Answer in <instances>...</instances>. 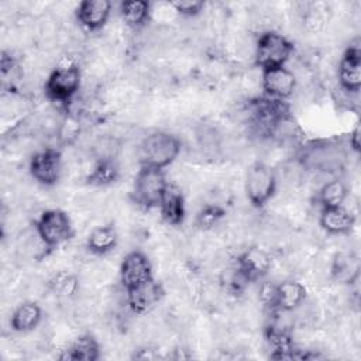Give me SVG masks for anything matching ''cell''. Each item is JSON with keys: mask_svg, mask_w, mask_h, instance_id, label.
Here are the masks:
<instances>
[{"mask_svg": "<svg viewBox=\"0 0 361 361\" xmlns=\"http://www.w3.org/2000/svg\"><path fill=\"white\" fill-rule=\"evenodd\" d=\"M224 216H226V210L221 206L209 203V204H204L197 212L195 223L200 230H210L214 226H217Z\"/></svg>", "mask_w": 361, "mask_h": 361, "instance_id": "24", "label": "cell"}, {"mask_svg": "<svg viewBox=\"0 0 361 361\" xmlns=\"http://www.w3.org/2000/svg\"><path fill=\"white\" fill-rule=\"evenodd\" d=\"M348 196V188L345 182L340 178H334L323 183L317 192V202L320 207H334L343 206Z\"/></svg>", "mask_w": 361, "mask_h": 361, "instance_id": "23", "label": "cell"}, {"mask_svg": "<svg viewBox=\"0 0 361 361\" xmlns=\"http://www.w3.org/2000/svg\"><path fill=\"white\" fill-rule=\"evenodd\" d=\"M293 42L281 32L268 30L259 34L255 42L254 63L262 71L286 66L293 54Z\"/></svg>", "mask_w": 361, "mask_h": 361, "instance_id": "2", "label": "cell"}, {"mask_svg": "<svg viewBox=\"0 0 361 361\" xmlns=\"http://www.w3.org/2000/svg\"><path fill=\"white\" fill-rule=\"evenodd\" d=\"M120 176V166L114 157H99L86 180L94 186H109Z\"/></svg>", "mask_w": 361, "mask_h": 361, "instance_id": "22", "label": "cell"}, {"mask_svg": "<svg viewBox=\"0 0 361 361\" xmlns=\"http://www.w3.org/2000/svg\"><path fill=\"white\" fill-rule=\"evenodd\" d=\"M102 350L99 341L92 334H82L72 341L59 355L65 361H97Z\"/></svg>", "mask_w": 361, "mask_h": 361, "instance_id": "19", "label": "cell"}, {"mask_svg": "<svg viewBox=\"0 0 361 361\" xmlns=\"http://www.w3.org/2000/svg\"><path fill=\"white\" fill-rule=\"evenodd\" d=\"M169 6L183 17H195L203 11L204 1H202V0H176V1H171Z\"/></svg>", "mask_w": 361, "mask_h": 361, "instance_id": "26", "label": "cell"}, {"mask_svg": "<svg viewBox=\"0 0 361 361\" xmlns=\"http://www.w3.org/2000/svg\"><path fill=\"white\" fill-rule=\"evenodd\" d=\"M338 85L353 94L361 89V48L358 44L350 45L338 62Z\"/></svg>", "mask_w": 361, "mask_h": 361, "instance_id": "12", "label": "cell"}, {"mask_svg": "<svg viewBox=\"0 0 361 361\" xmlns=\"http://www.w3.org/2000/svg\"><path fill=\"white\" fill-rule=\"evenodd\" d=\"M51 288L59 299H71L79 290V279L75 275H58L51 282Z\"/></svg>", "mask_w": 361, "mask_h": 361, "instance_id": "25", "label": "cell"}, {"mask_svg": "<svg viewBox=\"0 0 361 361\" xmlns=\"http://www.w3.org/2000/svg\"><path fill=\"white\" fill-rule=\"evenodd\" d=\"M42 320V309L34 300H24L13 310L10 327L17 333H30L38 327Z\"/></svg>", "mask_w": 361, "mask_h": 361, "instance_id": "18", "label": "cell"}, {"mask_svg": "<svg viewBox=\"0 0 361 361\" xmlns=\"http://www.w3.org/2000/svg\"><path fill=\"white\" fill-rule=\"evenodd\" d=\"M111 8L113 4L109 0H83L78 4L75 17L85 30L94 32L106 25Z\"/></svg>", "mask_w": 361, "mask_h": 361, "instance_id": "14", "label": "cell"}, {"mask_svg": "<svg viewBox=\"0 0 361 361\" xmlns=\"http://www.w3.org/2000/svg\"><path fill=\"white\" fill-rule=\"evenodd\" d=\"M168 183L162 169L140 165L130 193L131 200L145 210L158 207Z\"/></svg>", "mask_w": 361, "mask_h": 361, "instance_id": "4", "label": "cell"}, {"mask_svg": "<svg viewBox=\"0 0 361 361\" xmlns=\"http://www.w3.org/2000/svg\"><path fill=\"white\" fill-rule=\"evenodd\" d=\"M296 76L286 66L272 68L261 72V86L269 99H289L296 89Z\"/></svg>", "mask_w": 361, "mask_h": 361, "instance_id": "11", "label": "cell"}, {"mask_svg": "<svg viewBox=\"0 0 361 361\" xmlns=\"http://www.w3.org/2000/svg\"><path fill=\"white\" fill-rule=\"evenodd\" d=\"M159 213L162 220L169 226H179L186 216L185 197L176 185L168 183L159 202Z\"/></svg>", "mask_w": 361, "mask_h": 361, "instance_id": "16", "label": "cell"}, {"mask_svg": "<svg viewBox=\"0 0 361 361\" xmlns=\"http://www.w3.org/2000/svg\"><path fill=\"white\" fill-rule=\"evenodd\" d=\"M306 296L307 290L303 283L293 279H285L272 285L268 307L271 312L290 313L305 303Z\"/></svg>", "mask_w": 361, "mask_h": 361, "instance_id": "8", "label": "cell"}, {"mask_svg": "<svg viewBox=\"0 0 361 361\" xmlns=\"http://www.w3.org/2000/svg\"><path fill=\"white\" fill-rule=\"evenodd\" d=\"M272 267L271 255L258 245H251L241 251L235 259V269L247 283L261 281Z\"/></svg>", "mask_w": 361, "mask_h": 361, "instance_id": "9", "label": "cell"}, {"mask_svg": "<svg viewBox=\"0 0 361 361\" xmlns=\"http://www.w3.org/2000/svg\"><path fill=\"white\" fill-rule=\"evenodd\" d=\"M278 179L275 171L262 161L252 162L245 173V193L250 203L262 209L275 195Z\"/></svg>", "mask_w": 361, "mask_h": 361, "instance_id": "6", "label": "cell"}, {"mask_svg": "<svg viewBox=\"0 0 361 361\" xmlns=\"http://www.w3.org/2000/svg\"><path fill=\"white\" fill-rule=\"evenodd\" d=\"M117 241H118V235L114 226L103 224V226L94 227L90 231L86 240V247L94 255H104L116 248Z\"/></svg>", "mask_w": 361, "mask_h": 361, "instance_id": "20", "label": "cell"}, {"mask_svg": "<svg viewBox=\"0 0 361 361\" xmlns=\"http://www.w3.org/2000/svg\"><path fill=\"white\" fill-rule=\"evenodd\" d=\"M360 259L354 252L340 251L333 257L330 275L338 283L353 285L360 278Z\"/></svg>", "mask_w": 361, "mask_h": 361, "instance_id": "17", "label": "cell"}, {"mask_svg": "<svg viewBox=\"0 0 361 361\" xmlns=\"http://www.w3.org/2000/svg\"><path fill=\"white\" fill-rule=\"evenodd\" d=\"M30 175L42 186H54L62 175V155L56 148L47 147L37 151L28 164Z\"/></svg>", "mask_w": 361, "mask_h": 361, "instance_id": "7", "label": "cell"}, {"mask_svg": "<svg viewBox=\"0 0 361 361\" xmlns=\"http://www.w3.org/2000/svg\"><path fill=\"white\" fill-rule=\"evenodd\" d=\"M120 14L130 28L140 30L145 27L151 18V3L145 0L121 1Z\"/></svg>", "mask_w": 361, "mask_h": 361, "instance_id": "21", "label": "cell"}, {"mask_svg": "<svg viewBox=\"0 0 361 361\" xmlns=\"http://www.w3.org/2000/svg\"><path fill=\"white\" fill-rule=\"evenodd\" d=\"M350 147L353 151H360V127L355 126V128L350 133Z\"/></svg>", "mask_w": 361, "mask_h": 361, "instance_id": "27", "label": "cell"}, {"mask_svg": "<svg viewBox=\"0 0 361 361\" xmlns=\"http://www.w3.org/2000/svg\"><path fill=\"white\" fill-rule=\"evenodd\" d=\"M34 228L48 251L68 243L75 234L69 214L61 209L44 210L35 220Z\"/></svg>", "mask_w": 361, "mask_h": 361, "instance_id": "3", "label": "cell"}, {"mask_svg": "<svg viewBox=\"0 0 361 361\" xmlns=\"http://www.w3.org/2000/svg\"><path fill=\"white\" fill-rule=\"evenodd\" d=\"M152 278V265L142 251L133 250L124 255L120 264V282L124 290L133 289Z\"/></svg>", "mask_w": 361, "mask_h": 361, "instance_id": "10", "label": "cell"}, {"mask_svg": "<svg viewBox=\"0 0 361 361\" xmlns=\"http://www.w3.org/2000/svg\"><path fill=\"white\" fill-rule=\"evenodd\" d=\"M164 286L154 278L126 290L127 305L135 314H144L152 310L164 298Z\"/></svg>", "mask_w": 361, "mask_h": 361, "instance_id": "13", "label": "cell"}, {"mask_svg": "<svg viewBox=\"0 0 361 361\" xmlns=\"http://www.w3.org/2000/svg\"><path fill=\"white\" fill-rule=\"evenodd\" d=\"M82 83V72L76 63H65L51 71L45 80V96L55 103L68 106L78 94Z\"/></svg>", "mask_w": 361, "mask_h": 361, "instance_id": "5", "label": "cell"}, {"mask_svg": "<svg viewBox=\"0 0 361 361\" xmlns=\"http://www.w3.org/2000/svg\"><path fill=\"white\" fill-rule=\"evenodd\" d=\"M182 141L168 131H154L144 137L140 145V165L165 169L179 157Z\"/></svg>", "mask_w": 361, "mask_h": 361, "instance_id": "1", "label": "cell"}, {"mask_svg": "<svg viewBox=\"0 0 361 361\" xmlns=\"http://www.w3.org/2000/svg\"><path fill=\"white\" fill-rule=\"evenodd\" d=\"M319 224L327 234L344 235L353 230L355 224V216L347 207H344V204L334 207H322Z\"/></svg>", "mask_w": 361, "mask_h": 361, "instance_id": "15", "label": "cell"}]
</instances>
